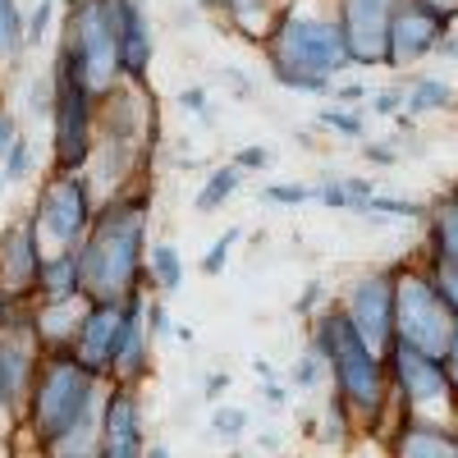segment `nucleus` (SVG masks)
<instances>
[{"label": "nucleus", "mask_w": 458, "mask_h": 458, "mask_svg": "<svg viewBox=\"0 0 458 458\" xmlns=\"http://www.w3.org/2000/svg\"><path fill=\"white\" fill-rule=\"evenodd\" d=\"M142 276H147V198H114L92 216L79 243L83 298L120 302L138 293Z\"/></svg>", "instance_id": "1"}, {"label": "nucleus", "mask_w": 458, "mask_h": 458, "mask_svg": "<svg viewBox=\"0 0 458 458\" xmlns=\"http://www.w3.org/2000/svg\"><path fill=\"white\" fill-rule=\"evenodd\" d=\"M266 55H271L276 83L293 92H330V79L349 64L339 23L308 14V10H284L266 28Z\"/></svg>", "instance_id": "2"}, {"label": "nucleus", "mask_w": 458, "mask_h": 458, "mask_svg": "<svg viewBox=\"0 0 458 458\" xmlns=\"http://www.w3.org/2000/svg\"><path fill=\"white\" fill-rule=\"evenodd\" d=\"M23 408L32 417L37 445L51 449L60 436H69L83 417L101 408V376L88 371L69 349H51V358H42V367L32 376Z\"/></svg>", "instance_id": "3"}, {"label": "nucleus", "mask_w": 458, "mask_h": 458, "mask_svg": "<svg viewBox=\"0 0 458 458\" xmlns=\"http://www.w3.org/2000/svg\"><path fill=\"white\" fill-rule=\"evenodd\" d=\"M55 106H51V129H55V170H83L97 151V92L88 88L73 51L60 42L55 69Z\"/></svg>", "instance_id": "4"}, {"label": "nucleus", "mask_w": 458, "mask_h": 458, "mask_svg": "<svg viewBox=\"0 0 458 458\" xmlns=\"http://www.w3.org/2000/svg\"><path fill=\"white\" fill-rule=\"evenodd\" d=\"M92 216H97L92 211V188L79 170H55V179H47V188L37 193V207H32L37 239L51 243V252L79 248Z\"/></svg>", "instance_id": "5"}, {"label": "nucleus", "mask_w": 458, "mask_h": 458, "mask_svg": "<svg viewBox=\"0 0 458 458\" xmlns=\"http://www.w3.org/2000/svg\"><path fill=\"white\" fill-rule=\"evenodd\" d=\"M114 19H120V0H83L69 10V32L64 47L79 60L83 79L92 92H106L120 79V60H114Z\"/></svg>", "instance_id": "6"}, {"label": "nucleus", "mask_w": 458, "mask_h": 458, "mask_svg": "<svg viewBox=\"0 0 458 458\" xmlns=\"http://www.w3.org/2000/svg\"><path fill=\"white\" fill-rule=\"evenodd\" d=\"M390 321H399V335H403L408 349H422V353H440L445 344L454 339V312H449V302L422 276L399 280Z\"/></svg>", "instance_id": "7"}, {"label": "nucleus", "mask_w": 458, "mask_h": 458, "mask_svg": "<svg viewBox=\"0 0 458 458\" xmlns=\"http://www.w3.org/2000/svg\"><path fill=\"white\" fill-rule=\"evenodd\" d=\"M321 349L326 358H335V371H339V386L358 408L376 412L380 403V371L371 362V353L362 349V335L349 317H326L321 321Z\"/></svg>", "instance_id": "8"}, {"label": "nucleus", "mask_w": 458, "mask_h": 458, "mask_svg": "<svg viewBox=\"0 0 458 458\" xmlns=\"http://www.w3.org/2000/svg\"><path fill=\"white\" fill-rule=\"evenodd\" d=\"M133 298H138V293H129V298H120V302H92V298H88V312H83V321H79V335H73V344H69V353L79 358L88 371H97V376L114 371V358H120Z\"/></svg>", "instance_id": "9"}, {"label": "nucleus", "mask_w": 458, "mask_h": 458, "mask_svg": "<svg viewBox=\"0 0 458 458\" xmlns=\"http://www.w3.org/2000/svg\"><path fill=\"white\" fill-rule=\"evenodd\" d=\"M390 10H394V0H344L339 32H344V47H349V60H358V64L386 60Z\"/></svg>", "instance_id": "10"}, {"label": "nucleus", "mask_w": 458, "mask_h": 458, "mask_svg": "<svg viewBox=\"0 0 458 458\" xmlns=\"http://www.w3.org/2000/svg\"><path fill=\"white\" fill-rule=\"evenodd\" d=\"M37 367H42V339H37V330L32 326L0 330V408L19 412L28 403Z\"/></svg>", "instance_id": "11"}, {"label": "nucleus", "mask_w": 458, "mask_h": 458, "mask_svg": "<svg viewBox=\"0 0 458 458\" xmlns=\"http://www.w3.org/2000/svg\"><path fill=\"white\" fill-rule=\"evenodd\" d=\"M445 23H449V19L431 14L427 5H417V0H394V10H390L386 60H390V64L422 60L427 51H436V42L445 37Z\"/></svg>", "instance_id": "12"}, {"label": "nucleus", "mask_w": 458, "mask_h": 458, "mask_svg": "<svg viewBox=\"0 0 458 458\" xmlns=\"http://www.w3.org/2000/svg\"><path fill=\"white\" fill-rule=\"evenodd\" d=\"M97 458H142V422L129 386L110 390L97 417Z\"/></svg>", "instance_id": "13"}, {"label": "nucleus", "mask_w": 458, "mask_h": 458, "mask_svg": "<svg viewBox=\"0 0 458 458\" xmlns=\"http://www.w3.org/2000/svg\"><path fill=\"white\" fill-rule=\"evenodd\" d=\"M42 239H37V225H32V211L23 220H14L5 234H0V284L32 298L37 289V271H42Z\"/></svg>", "instance_id": "14"}, {"label": "nucleus", "mask_w": 458, "mask_h": 458, "mask_svg": "<svg viewBox=\"0 0 458 458\" xmlns=\"http://www.w3.org/2000/svg\"><path fill=\"white\" fill-rule=\"evenodd\" d=\"M114 60H120V79L142 83L151 64V23L142 0H120V19H114Z\"/></svg>", "instance_id": "15"}, {"label": "nucleus", "mask_w": 458, "mask_h": 458, "mask_svg": "<svg viewBox=\"0 0 458 458\" xmlns=\"http://www.w3.org/2000/svg\"><path fill=\"white\" fill-rule=\"evenodd\" d=\"M390 308H394V289H390V276H376V280H367V284H358V293H353V326H358V335H367L371 344H380L386 339V330H390Z\"/></svg>", "instance_id": "16"}, {"label": "nucleus", "mask_w": 458, "mask_h": 458, "mask_svg": "<svg viewBox=\"0 0 458 458\" xmlns=\"http://www.w3.org/2000/svg\"><path fill=\"white\" fill-rule=\"evenodd\" d=\"M73 293H83V280H79V248L47 252V257H42V271H37L32 298H37V302H55V298H73Z\"/></svg>", "instance_id": "17"}, {"label": "nucleus", "mask_w": 458, "mask_h": 458, "mask_svg": "<svg viewBox=\"0 0 458 458\" xmlns=\"http://www.w3.org/2000/svg\"><path fill=\"white\" fill-rule=\"evenodd\" d=\"M394 362H399V376H403V386H408L412 399H436V394L445 390V376L436 371V362L422 358L417 349H408V344H399Z\"/></svg>", "instance_id": "18"}, {"label": "nucleus", "mask_w": 458, "mask_h": 458, "mask_svg": "<svg viewBox=\"0 0 458 458\" xmlns=\"http://www.w3.org/2000/svg\"><path fill=\"white\" fill-rule=\"evenodd\" d=\"M142 280H151L161 293H174L179 284H183V261H179V252L170 248V243H151L147 248V276Z\"/></svg>", "instance_id": "19"}, {"label": "nucleus", "mask_w": 458, "mask_h": 458, "mask_svg": "<svg viewBox=\"0 0 458 458\" xmlns=\"http://www.w3.org/2000/svg\"><path fill=\"white\" fill-rule=\"evenodd\" d=\"M28 51V28L19 0H0V64H14Z\"/></svg>", "instance_id": "20"}, {"label": "nucleus", "mask_w": 458, "mask_h": 458, "mask_svg": "<svg viewBox=\"0 0 458 458\" xmlns=\"http://www.w3.org/2000/svg\"><path fill=\"white\" fill-rule=\"evenodd\" d=\"M239 183H243V170H239V165H220V170L202 183V193H198V211H216V207H225L229 198L239 193Z\"/></svg>", "instance_id": "21"}, {"label": "nucleus", "mask_w": 458, "mask_h": 458, "mask_svg": "<svg viewBox=\"0 0 458 458\" xmlns=\"http://www.w3.org/2000/svg\"><path fill=\"white\" fill-rule=\"evenodd\" d=\"M431 248H436V261H454V266H458V193H454V198L440 207V216H436Z\"/></svg>", "instance_id": "22"}, {"label": "nucleus", "mask_w": 458, "mask_h": 458, "mask_svg": "<svg viewBox=\"0 0 458 458\" xmlns=\"http://www.w3.org/2000/svg\"><path fill=\"white\" fill-rule=\"evenodd\" d=\"M408 458H458V445L445 440L440 431H412Z\"/></svg>", "instance_id": "23"}, {"label": "nucleus", "mask_w": 458, "mask_h": 458, "mask_svg": "<svg viewBox=\"0 0 458 458\" xmlns=\"http://www.w3.org/2000/svg\"><path fill=\"white\" fill-rule=\"evenodd\" d=\"M449 101H454V88L440 83V79H422V83L412 88V97H408L412 110H440V106H449Z\"/></svg>", "instance_id": "24"}, {"label": "nucleus", "mask_w": 458, "mask_h": 458, "mask_svg": "<svg viewBox=\"0 0 458 458\" xmlns=\"http://www.w3.org/2000/svg\"><path fill=\"white\" fill-rule=\"evenodd\" d=\"M14 326H32V312H28V298L0 284V330H14Z\"/></svg>", "instance_id": "25"}, {"label": "nucleus", "mask_w": 458, "mask_h": 458, "mask_svg": "<svg viewBox=\"0 0 458 458\" xmlns=\"http://www.w3.org/2000/svg\"><path fill=\"white\" fill-rule=\"evenodd\" d=\"M0 165H5V183L28 179V170H32V138H23V133H19V142L10 147V157L0 161Z\"/></svg>", "instance_id": "26"}, {"label": "nucleus", "mask_w": 458, "mask_h": 458, "mask_svg": "<svg viewBox=\"0 0 458 458\" xmlns=\"http://www.w3.org/2000/svg\"><path fill=\"white\" fill-rule=\"evenodd\" d=\"M243 427H248V412H243V408H216V417H211V431H216L220 440L243 436Z\"/></svg>", "instance_id": "27"}, {"label": "nucleus", "mask_w": 458, "mask_h": 458, "mask_svg": "<svg viewBox=\"0 0 458 458\" xmlns=\"http://www.w3.org/2000/svg\"><path fill=\"white\" fill-rule=\"evenodd\" d=\"M234 243H239V229H225L220 243H211V252L202 257V271H207V276H220L225 261H229V248H234Z\"/></svg>", "instance_id": "28"}, {"label": "nucleus", "mask_w": 458, "mask_h": 458, "mask_svg": "<svg viewBox=\"0 0 458 458\" xmlns=\"http://www.w3.org/2000/svg\"><path fill=\"white\" fill-rule=\"evenodd\" d=\"M51 19H55V0H37V10H32V19H23V28H28V47H37L47 37V28H51Z\"/></svg>", "instance_id": "29"}, {"label": "nucleus", "mask_w": 458, "mask_h": 458, "mask_svg": "<svg viewBox=\"0 0 458 458\" xmlns=\"http://www.w3.org/2000/svg\"><path fill=\"white\" fill-rule=\"evenodd\" d=\"M312 198V188H302V183H271L266 188V202H308Z\"/></svg>", "instance_id": "30"}, {"label": "nucleus", "mask_w": 458, "mask_h": 458, "mask_svg": "<svg viewBox=\"0 0 458 458\" xmlns=\"http://www.w3.org/2000/svg\"><path fill=\"white\" fill-rule=\"evenodd\" d=\"M179 106H183V110H193V114H202V120L211 124V110H207L211 97H207V88H183V92H179Z\"/></svg>", "instance_id": "31"}, {"label": "nucleus", "mask_w": 458, "mask_h": 458, "mask_svg": "<svg viewBox=\"0 0 458 458\" xmlns=\"http://www.w3.org/2000/svg\"><path fill=\"white\" fill-rule=\"evenodd\" d=\"M19 133H23V129H19V120H14L10 110H0V161L10 157V147L19 142Z\"/></svg>", "instance_id": "32"}, {"label": "nucleus", "mask_w": 458, "mask_h": 458, "mask_svg": "<svg viewBox=\"0 0 458 458\" xmlns=\"http://www.w3.org/2000/svg\"><path fill=\"white\" fill-rule=\"evenodd\" d=\"M234 165L239 170H261V165H271V151H266V147H243L234 157Z\"/></svg>", "instance_id": "33"}, {"label": "nucleus", "mask_w": 458, "mask_h": 458, "mask_svg": "<svg viewBox=\"0 0 458 458\" xmlns=\"http://www.w3.org/2000/svg\"><path fill=\"white\" fill-rule=\"evenodd\" d=\"M321 124H326V129H339V133H362V124L353 120V114H335V110L321 114Z\"/></svg>", "instance_id": "34"}, {"label": "nucleus", "mask_w": 458, "mask_h": 458, "mask_svg": "<svg viewBox=\"0 0 458 458\" xmlns=\"http://www.w3.org/2000/svg\"><path fill=\"white\" fill-rule=\"evenodd\" d=\"M147 330H151V335H170V330H174L161 302H151V308H147Z\"/></svg>", "instance_id": "35"}, {"label": "nucleus", "mask_w": 458, "mask_h": 458, "mask_svg": "<svg viewBox=\"0 0 458 458\" xmlns=\"http://www.w3.org/2000/svg\"><path fill=\"white\" fill-rule=\"evenodd\" d=\"M317 362H321L317 353H308V358H302V367L293 371V380H298V386H312V380L321 376V367H317Z\"/></svg>", "instance_id": "36"}, {"label": "nucleus", "mask_w": 458, "mask_h": 458, "mask_svg": "<svg viewBox=\"0 0 458 458\" xmlns=\"http://www.w3.org/2000/svg\"><path fill=\"white\" fill-rule=\"evenodd\" d=\"M417 5H427V10H431V14H440V19L458 14V0H417Z\"/></svg>", "instance_id": "37"}, {"label": "nucleus", "mask_w": 458, "mask_h": 458, "mask_svg": "<svg viewBox=\"0 0 458 458\" xmlns=\"http://www.w3.org/2000/svg\"><path fill=\"white\" fill-rule=\"evenodd\" d=\"M376 110H380V114H394V110H399V92H380V97H376Z\"/></svg>", "instance_id": "38"}, {"label": "nucleus", "mask_w": 458, "mask_h": 458, "mask_svg": "<svg viewBox=\"0 0 458 458\" xmlns=\"http://www.w3.org/2000/svg\"><path fill=\"white\" fill-rule=\"evenodd\" d=\"M317 298H321V284L312 280V284H308V293L298 298V312H312V302H317Z\"/></svg>", "instance_id": "39"}, {"label": "nucleus", "mask_w": 458, "mask_h": 458, "mask_svg": "<svg viewBox=\"0 0 458 458\" xmlns=\"http://www.w3.org/2000/svg\"><path fill=\"white\" fill-rule=\"evenodd\" d=\"M225 386H229V380H225V376H207V399H216V394H220Z\"/></svg>", "instance_id": "40"}, {"label": "nucleus", "mask_w": 458, "mask_h": 458, "mask_svg": "<svg viewBox=\"0 0 458 458\" xmlns=\"http://www.w3.org/2000/svg\"><path fill=\"white\" fill-rule=\"evenodd\" d=\"M339 97H344V101H362V97H367V92H362V88H358V83H349V88H339Z\"/></svg>", "instance_id": "41"}, {"label": "nucleus", "mask_w": 458, "mask_h": 458, "mask_svg": "<svg viewBox=\"0 0 458 458\" xmlns=\"http://www.w3.org/2000/svg\"><path fill=\"white\" fill-rule=\"evenodd\" d=\"M142 458H174L165 445H151V449H142Z\"/></svg>", "instance_id": "42"}]
</instances>
